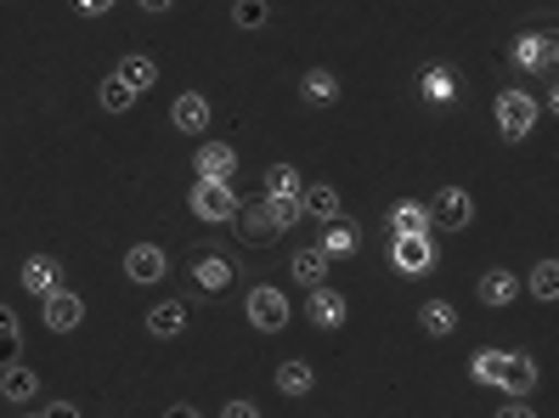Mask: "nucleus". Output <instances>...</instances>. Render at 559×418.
<instances>
[{"instance_id":"nucleus-21","label":"nucleus","mask_w":559,"mask_h":418,"mask_svg":"<svg viewBox=\"0 0 559 418\" xmlns=\"http://www.w3.org/2000/svg\"><path fill=\"white\" fill-rule=\"evenodd\" d=\"M317 249L328 254V261H350V254L361 249V232L350 227V220H334V227H322V238H317Z\"/></svg>"},{"instance_id":"nucleus-20","label":"nucleus","mask_w":559,"mask_h":418,"mask_svg":"<svg viewBox=\"0 0 559 418\" xmlns=\"http://www.w3.org/2000/svg\"><path fill=\"white\" fill-rule=\"evenodd\" d=\"M0 396H7V402H35V396H40V373L23 368V362L0 368Z\"/></svg>"},{"instance_id":"nucleus-3","label":"nucleus","mask_w":559,"mask_h":418,"mask_svg":"<svg viewBox=\"0 0 559 418\" xmlns=\"http://www.w3.org/2000/svg\"><path fill=\"white\" fill-rule=\"evenodd\" d=\"M187 204H192V215H199V220H210V227H233L238 210H243L238 192L226 187V181H192Z\"/></svg>"},{"instance_id":"nucleus-24","label":"nucleus","mask_w":559,"mask_h":418,"mask_svg":"<svg viewBox=\"0 0 559 418\" xmlns=\"http://www.w3.org/2000/svg\"><path fill=\"white\" fill-rule=\"evenodd\" d=\"M114 74H119L130 91L142 96V91H153V85H158V62H153V57H142V51H130V57L119 62V69H114Z\"/></svg>"},{"instance_id":"nucleus-22","label":"nucleus","mask_w":559,"mask_h":418,"mask_svg":"<svg viewBox=\"0 0 559 418\" xmlns=\"http://www.w3.org/2000/svg\"><path fill=\"white\" fill-rule=\"evenodd\" d=\"M192 283H199L204 295H221V288L233 283V261H226V254H199V261H192Z\"/></svg>"},{"instance_id":"nucleus-16","label":"nucleus","mask_w":559,"mask_h":418,"mask_svg":"<svg viewBox=\"0 0 559 418\" xmlns=\"http://www.w3.org/2000/svg\"><path fill=\"white\" fill-rule=\"evenodd\" d=\"M187 317H192L187 300H158V306L147 311V334H153V339H181V334H187Z\"/></svg>"},{"instance_id":"nucleus-32","label":"nucleus","mask_w":559,"mask_h":418,"mask_svg":"<svg viewBox=\"0 0 559 418\" xmlns=\"http://www.w3.org/2000/svg\"><path fill=\"white\" fill-rule=\"evenodd\" d=\"M233 23L238 28H266L272 23V7H266V0H243V7H233Z\"/></svg>"},{"instance_id":"nucleus-26","label":"nucleus","mask_w":559,"mask_h":418,"mask_svg":"<svg viewBox=\"0 0 559 418\" xmlns=\"http://www.w3.org/2000/svg\"><path fill=\"white\" fill-rule=\"evenodd\" d=\"M300 192H306V176L294 170V165H272V170H266V199H288V204H300Z\"/></svg>"},{"instance_id":"nucleus-27","label":"nucleus","mask_w":559,"mask_h":418,"mask_svg":"<svg viewBox=\"0 0 559 418\" xmlns=\"http://www.w3.org/2000/svg\"><path fill=\"white\" fill-rule=\"evenodd\" d=\"M260 215H266V227H272L277 238H283L288 227H300V220H306V215H300V204H288V199H266V192H260Z\"/></svg>"},{"instance_id":"nucleus-6","label":"nucleus","mask_w":559,"mask_h":418,"mask_svg":"<svg viewBox=\"0 0 559 418\" xmlns=\"http://www.w3.org/2000/svg\"><path fill=\"white\" fill-rule=\"evenodd\" d=\"M17 277H23V288H28V295H35V300H51L57 295V288H69V283H62V261H57V254H28V261L17 266Z\"/></svg>"},{"instance_id":"nucleus-2","label":"nucleus","mask_w":559,"mask_h":418,"mask_svg":"<svg viewBox=\"0 0 559 418\" xmlns=\"http://www.w3.org/2000/svg\"><path fill=\"white\" fill-rule=\"evenodd\" d=\"M491 114H498L503 142H525V136H532V124H537V96H532V91H520V85H509V91H498Z\"/></svg>"},{"instance_id":"nucleus-33","label":"nucleus","mask_w":559,"mask_h":418,"mask_svg":"<svg viewBox=\"0 0 559 418\" xmlns=\"http://www.w3.org/2000/svg\"><path fill=\"white\" fill-rule=\"evenodd\" d=\"M221 418H260V402L238 396V402H226V407H221Z\"/></svg>"},{"instance_id":"nucleus-37","label":"nucleus","mask_w":559,"mask_h":418,"mask_svg":"<svg viewBox=\"0 0 559 418\" xmlns=\"http://www.w3.org/2000/svg\"><path fill=\"white\" fill-rule=\"evenodd\" d=\"M114 7H108V0H85V7H80V17H108Z\"/></svg>"},{"instance_id":"nucleus-13","label":"nucleus","mask_w":559,"mask_h":418,"mask_svg":"<svg viewBox=\"0 0 559 418\" xmlns=\"http://www.w3.org/2000/svg\"><path fill=\"white\" fill-rule=\"evenodd\" d=\"M537 357H525V350H509V362H503V384H498V391L509 396V402H525V396H532L537 391Z\"/></svg>"},{"instance_id":"nucleus-17","label":"nucleus","mask_w":559,"mask_h":418,"mask_svg":"<svg viewBox=\"0 0 559 418\" xmlns=\"http://www.w3.org/2000/svg\"><path fill=\"white\" fill-rule=\"evenodd\" d=\"M418 96H424V103H436V108L457 103V74L447 69V62H430V69L418 74Z\"/></svg>"},{"instance_id":"nucleus-1","label":"nucleus","mask_w":559,"mask_h":418,"mask_svg":"<svg viewBox=\"0 0 559 418\" xmlns=\"http://www.w3.org/2000/svg\"><path fill=\"white\" fill-rule=\"evenodd\" d=\"M243 311H249V329H254V334H283L288 317H294V306H288V295H283L277 283H254L249 300H243Z\"/></svg>"},{"instance_id":"nucleus-12","label":"nucleus","mask_w":559,"mask_h":418,"mask_svg":"<svg viewBox=\"0 0 559 418\" xmlns=\"http://www.w3.org/2000/svg\"><path fill=\"white\" fill-rule=\"evenodd\" d=\"M306 317H311V329H322V334H334V329H345V317H350V306H345V295L340 288H311V300H306Z\"/></svg>"},{"instance_id":"nucleus-11","label":"nucleus","mask_w":559,"mask_h":418,"mask_svg":"<svg viewBox=\"0 0 559 418\" xmlns=\"http://www.w3.org/2000/svg\"><path fill=\"white\" fill-rule=\"evenodd\" d=\"M210 119H215V114H210V96H204V91H181L176 103H170V124H176L181 136H204Z\"/></svg>"},{"instance_id":"nucleus-39","label":"nucleus","mask_w":559,"mask_h":418,"mask_svg":"<svg viewBox=\"0 0 559 418\" xmlns=\"http://www.w3.org/2000/svg\"><path fill=\"white\" fill-rule=\"evenodd\" d=\"M23 418H40V413H23Z\"/></svg>"},{"instance_id":"nucleus-30","label":"nucleus","mask_w":559,"mask_h":418,"mask_svg":"<svg viewBox=\"0 0 559 418\" xmlns=\"http://www.w3.org/2000/svg\"><path fill=\"white\" fill-rule=\"evenodd\" d=\"M503 362H509V350L486 345V350H475V362H469V379H475V384H503Z\"/></svg>"},{"instance_id":"nucleus-15","label":"nucleus","mask_w":559,"mask_h":418,"mask_svg":"<svg viewBox=\"0 0 559 418\" xmlns=\"http://www.w3.org/2000/svg\"><path fill=\"white\" fill-rule=\"evenodd\" d=\"M390 238H418V232H430L436 220H430V204H418V199H402V204H390Z\"/></svg>"},{"instance_id":"nucleus-10","label":"nucleus","mask_w":559,"mask_h":418,"mask_svg":"<svg viewBox=\"0 0 559 418\" xmlns=\"http://www.w3.org/2000/svg\"><path fill=\"white\" fill-rule=\"evenodd\" d=\"M192 170H199V181H226V187H233V176H238V147H233V142H199Z\"/></svg>"},{"instance_id":"nucleus-28","label":"nucleus","mask_w":559,"mask_h":418,"mask_svg":"<svg viewBox=\"0 0 559 418\" xmlns=\"http://www.w3.org/2000/svg\"><path fill=\"white\" fill-rule=\"evenodd\" d=\"M96 103H103V114H130L136 108V91H130L119 74H108L103 85H96Z\"/></svg>"},{"instance_id":"nucleus-9","label":"nucleus","mask_w":559,"mask_h":418,"mask_svg":"<svg viewBox=\"0 0 559 418\" xmlns=\"http://www.w3.org/2000/svg\"><path fill=\"white\" fill-rule=\"evenodd\" d=\"M40 323H46L51 334H74V329L85 323V300L74 295V288H57L51 300H40Z\"/></svg>"},{"instance_id":"nucleus-31","label":"nucleus","mask_w":559,"mask_h":418,"mask_svg":"<svg viewBox=\"0 0 559 418\" xmlns=\"http://www.w3.org/2000/svg\"><path fill=\"white\" fill-rule=\"evenodd\" d=\"M525 288H532V300L554 306V300H559V261H537L532 277H525Z\"/></svg>"},{"instance_id":"nucleus-8","label":"nucleus","mask_w":559,"mask_h":418,"mask_svg":"<svg viewBox=\"0 0 559 418\" xmlns=\"http://www.w3.org/2000/svg\"><path fill=\"white\" fill-rule=\"evenodd\" d=\"M124 277L130 283H164L170 277V254H164L158 243H130L124 249Z\"/></svg>"},{"instance_id":"nucleus-34","label":"nucleus","mask_w":559,"mask_h":418,"mask_svg":"<svg viewBox=\"0 0 559 418\" xmlns=\"http://www.w3.org/2000/svg\"><path fill=\"white\" fill-rule=\"evenodd\" d=\"M491 418H537V407H532V402H503Z\"/></svg>"},{"instance_id":"nucleus-14","label":"nucleus","mask_w":559,"mask_h":418,"mask_svg":"<svg viewBox=\"0 0 559 418\" xmlns=\"http://www.w3.org/2000/svg\"><path fill=\"white\" fill-rule=\"evenodd\" d=\"M475 295H480V306H491V311H509V306L520 300V277H514L509 266H491V272H480Z\"/></svg>"},{"instance_id":"nucleus-7","label":"nucleus","mask_w":559,"mask_h":418,"mask_svg":"<svg viewBox=\"0 0 559 418\" xmlns=\"http://www.w3.org/2000/svg\"><path fill=\"white\" fill-rule=\"evenodd\" d=\"M300 215L317 220V227H334V220H345V199H340V187H328V181H306L300 192Z\"/></svg>"},{"instance_id":"nucleus-36","label":"nucleus","mask_w":559,"mask_h":418,"mask_svg":"<svg viewBox=\"0 0 559 418\" xmlns=\"http://www.w3.org/2000/svg\"><path fill=\"white\" fill-rule=\"evenodd\" d=\"M164 418H204V413L192 407V402H170V407H164Z\"/></svg>"},{"instance_id":"nucleus-18","label":"nucleus","mask_w":559,"mask_h":418,"mask_svg":"<svg viewBox=\"0 0 559 418\" xmlns=\"http://www.w3.org/2000/svg\"><path fill=\"white\" fill-rule=\"evenodd\" d=\"M272 384H277L283 396L300 402V396H311V391H317V368H311V362H300V357H288V362H277Z\"/></svg>"},{"instance_id":"nucleus-35","label":"nucleus","mask_w":559,"mask_h":418,"mask_svg":"<svg viewBox=\"0 0 559 418\" xmlns=\"http://www.w3.org/2000/svg\"><path fill=\"white\" fill-rule=\"evenodd\" d=\"M40 418H85V413H80V407H74V402H51V407H46V413H40Z\"/></svg>"},{"instance_id":"nucleus-23","label":"nucleus","mask_w":559,"mask_h":418,"mask_svg":"<svg viewBox=\"0 0 559 418\" xmlns=\"http://www.w3.org/2000/svg\"><path fill=\"white\" fill-rule=\"evenodd\" d=\"M300 96H306L311 108H334L340 103V80L328 74V69H306L300 74Z\"/></svg>"},{"instance_id":"nucleus-19","label":"nucleus","mask_w":559,"mask_h":418,"mask_svg":"<svg viewBox=\"0 0 559 418\" xmlns=\"http://www.w3.org/2000/svg\"><path fill=\"white\" fill-rule=\"evenodd\" d=\"M288 277H294V283H306V288H322V283H328V254H322L317 243L294 249V261H288Z\"/></svg>"},{"instance_id":"nucleus-29","label":"nucleus","mask_w":559,"mask_h":418,"mask_svg":"<svg viewBox=\"0 0 559 418\" xmlns=\"http://www.w3.org/2000/svg\"><path fill=\"white\" fill-rule=\"evenodd\" d=\"M23 357V329H17V311L0 306V368H12Z\"/></svg>"},{"instance_id":"nucleus-5","label":"nucleus","mask_w":559,"mask_h":418,"mask_svg":"<svg viewBox=\"0 0 559 418\" xmlns=\"http://www.w3.org/2000/svg\"><path fill=\"white\" fill-rule=\"evenodd\" d=\"M430 220L441 232H469L475 227V199L464 187H441L436 192V204H430Z\"/></svg>"},{"instance_id":"nucleus-38","label":"nucleus","mask_w":559,"mask_h":418,"mask_svg":"<svg viewBox=\"0 0 559 418\" xmlns=\"http://www.w3.org/2000/svg\"><path fill=\"white\" fill-rule=\"evenodd\" d=\"M543 108H548V114H554V119H559V80H554V85H548V103H543Z\"/></svg>"},{"instance_id":"nucleus-4","label":"nucleus","mask_w":559,"mask_h":418,"mask_svg":"<svg viewBox=\"0 0 559 418\" xmlns=\"http://www.w3.org/2000/svg\"><path fill=\"white\" fill-rule=\"evenodd\" d=\"M390 266H396L402 277H430V272L441 266L436 238H430V232H418V238H390Z\"/></svg>"},{"instance_id":"nucleus-25","label":"nucleus","mask_w":559,"mask_h":418,"mask_svg":"<svg viewBox=\"0 0 559 418\" xmlns=\"http://www.w3.org/2000/svg\"><path fill=\"white\" fill-rule=\"evenodd\" d=\"M418 329L430 334V339H447V334L457 329V311H452L447 300H424V306H418Z\"/></svg>"}]
</instances>
